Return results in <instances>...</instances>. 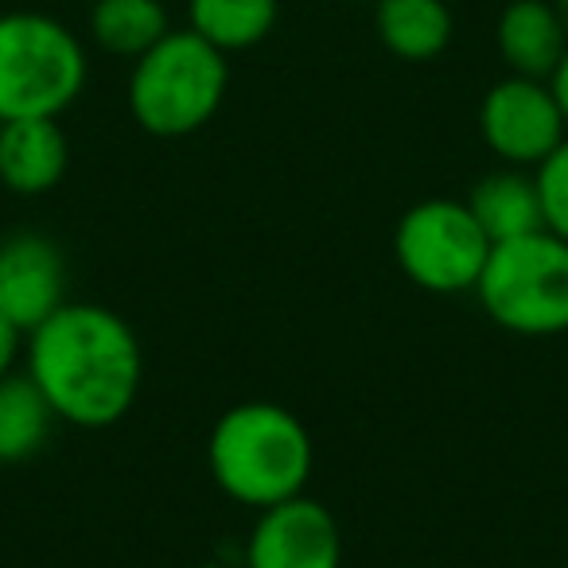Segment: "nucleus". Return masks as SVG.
<instances>
[{
	"mask_svg": "<svg viewBox=\"0 0 568 568\" xmlns=\"http://www.w3.org/2000/svg\"><path fill=\"white\" fill-rule=\"evenodd\" d=\"M24 363L55 417L79 428L118 425L141 394V343L133 327L102 304L67 301L28 332Z\"/></svg>",
	"mask_w": 568,
	"mask_h": 568,
	"instance_id": "nucleus-1",
	"label": "nucleus"
},
{
	"mask_svg": "<svg viewBox=\"0 0 568 568\" xmlns=\"http://www.w3.org/2000/svg\"><path fill=\"white\" fill-rule=\"evenodd\" d=\"M206 467L226 498L250 510H268L304 495L316 467V444L293 409L276 402H242L214 420Z\"/></svg>",
	"mask_w": 568,
	"mask_h": 568,
	"instance_id": "nucleus-2",
	"label": "nucleus"
},
{
	"mask_svg": "<svg viewBox=\"0 0 568 568\" xmlns=\"http://www.w3.org/2000/svg\"><path fill=\"white\" fill-rule=\"evenodd\" d=\"M226 87V55L191 28H172L156 48L133 59L129 113L144 133L175 141V136L199 133L222 110Z\"/></svg>",
	"mask_w": 568,
	"mask_h": 568,
	"instance_id": "nucleus-3",
	"label": "nucleus"
},
{
	"mask_svg": "<svg viewBox=\"0 0 568 568\" xmlns=\"http://www.w3.org/2000/svg\"><path fill=\"white\" fill-rule=\"evenodd\" d=\"M82 40L48 12H0V121L63 118L87 90Z\"/></svg>",
	"mask_w": 568,
	"mask_h": 568,
	"instance_id": "nucleus-4",
	"label": "nucleus"
},
{
	"mask_svg": "<svg viewBox=\"0 0 568 568\" xmlns=\"http://www.w3.org/2000/svg\"><path fill=\"white\" fill-rule=\"evenodd\" d=\"M479 304L503 332L545 339L568 332V242L534 230L514 242L490 245L475 284Z\"/></svg>",
	"mask_w": 568,
	"mask_h": 568,
	"instance_id": "nucleus-5",
	"label": "nucleus"
},
{
	"mask_svg": "<svg viewBox=\"0 0 568 568\" xmlns=\"http://www.w3.org/2000/svg\"><path fill=\"white\" fill-rule=\"evenodd\" d=\"M394 257L417 288L456 296L479 284L490 257V237L464 199H425L397 222Z\"/></svg>",
	"mask_w": 568,
	"mask_h": 568,
	"instance_id": "nucleus-6",
	"label": "nucleus"
},
{
	"mask_svg": "<svg viewBox=\"0 0 568 568\" xmlns=\"http://www.w3.org/2000/svg\"><path fill=\"white\" fill-rule=\"evenodd\" d=\"M479 133L498 160L514 168H537L568 136V125L549 82L506 74L483 94Z\"/></svg>",
	"mask_w": 568,
	"mask_h": 568,
	"instance_id": "nucleus-7",
	"label": "nucleus"
},
{
	"mask_svg": "<svg viewBox=\"0 0 568 568\" xmlns=\"http://www.w3.org/2000/svg\"><path fill=\"white\" fill-rule=\"evenodd\" d=\"M343 534L335 514L316 498H288L253 521L245 537V568H339Z\"/></svg>",
	"mask_w": 568,
	"mask_h": 568,
	"instance_id": "nucleus-8",
	"label": "nucleus"
},
{
	"mask_svg": "<svg viewBox=\"0 0 568 568\" xmlns=\"http://www.w3.org/2000/svg\"><path fill=\"white\" fill-rule=\"evenodd\" d=\"M67 304V257L43 234H12L0 242V316L20 332H36Z\"/></svg>",
	"mask_w": 568,
	"mask_h": 568,
	"instance_id": "nucleus-9",
	"label": "nucleus"
},
{
	"mask_svg": "<svg viewBox=\"0 0 568 568\" xmlns=\"http://www.w3.org/2000/svg\"><path fill=\"white\" fill-rule=\"evenodd\" d=\"M71 168V141L59 118H17L0 125V183L17 195L59 187Z\"/></svg>",
	"mask_w": 568,
	"mask_h": 568,
	"instance_id": "nucleus-10",
	"label": "nucleus"
},
{
	"mask_svg": "<svg viewBox=\"0 0 568 568\" xmlns=\"http://www.w3.org/2000/svg\"><path fill=\"white\" fill-rule=\"evenodd\" d=\"M495 43L510 74L549 82V74L557 71V63L568 51V32L552 9V0H510L498 12Z\"/></svg>",
	"mask_w": 568,
	"mask_h": 568,
	"instance_id": "nucleus-11",
	"label": "nucleus"
},
{
	"mask_svg": "<svg viewBox=\"0 0 568 568\" xmlns=\"http://www.w3.org/2000/svg\"><path fill=\"white\" fill-rule=\"evenodd\" d=\"M374 32L405 63H433L448 51L456 20L444 0H374Z\"/></svg>",
	"mask_w": 568,
	"mask_h": 568,
	"instance_id": "nucleus-12",
	"label": "nucleus"
},
{
	"mask_svg": "<svg viewBox=\"0 0 568 568\" xmlns=\"http://www.w3.org/2000/svg\"><path fill=\"white\" fill-rule=\"evenodd\" d=\"M464 203L471 206L475 222H479L483 234L490 237V245L514 242V237L545 230L537 183H534V175L518 172V168H498V172L483 175Z\"/></svg>",
	"mask_w": 568,
	"mask_h": 568,
	"instance_id": "nucleus-13",
	"label": "nucleus"
},
{
	"mask_svg": "<svg viewBox=\"0 0 568 568\" xmlns=\"http://www.w3.org/2000/svg\"><path fill=\"white\" fill-rule=\"evenodd\" d=\"M281 17V0H187V28L222 55L265 43Z\"/></svg>",
	"mask_w": 568,
	"mask_h": 568,
	"instance_id": "nucleus-14",
	"label": "nucleus"
},
{
	"mask_svg": "<svg viewBox=\"0 0 568 568\" xmlns=\"http://www.w3.org/2000/svg\"><path fill=\"white\" fill-rule=\"evenodd\" d=\"M55 409L32 382V374H4L0 378V464H24L48 444Z\"/></svg>",
	"mask_w": 568,
	"mask_h": 568,
	"instance_id": "nucleus-15",
	"label": "nucleus"
},
{
	"mask_svg": "<svg viewBox=\"0 0 568 568\" xmlns=\"http://www.w3.org/2000/svg\"><path fill=\"white\" fill-rule=\"evenodd\" d=\"M87 28L90 40L113 59H141L172 32L160 0H94Z\"/></svg>",
	"mask_w": 568,
	"mask_h": 568,
	"instance_id": "nucleus-16",
	"label": "nucleus"
},
{
	"mask_svg": "<svg viewBox=\"0 0 568 568\" xmlns=\"http://www.w3.org/2000/svg\"><path fill=\"white\" fill-rule=\"evenodd\" d=\"M537 195H541L545 230L568 242V136L534 168Z\"/></svg>",
	"mask_w": 568,
	"mask_h": 568,
	"instance_id": "nucleus-17",
	"label": "nucleus"
},
{
	"mask_svg": "<svg viewBox=\"0 0 568 568\" xmlns=\"http://www.w3.org/2000/svg\"><path fill=\"white\" fill-rule=\"evenodd\" d=\"M24 343H28V335L20 332L17 324H9V320L0 316V378L17 371L20 355H24Z\"/></svg>",
	"mask_w": 568,
	"mask_h": 568,
	"instance_id": "nucleus-18",
	"label": "nucleus"
},
{
	"mask_svg": "<svg viewBox=\"0 0 568 568\" xmlns=\"http://www.w3.org/2000/svg\"><path fill=\"white\" fill-rule=\"evenodd\" d=\"M549 90H552V98H557L560 113H565V125H568V51L557 63V71L549 74Z\"/></svg>",
	"mask_w": 568,
	"mask_h": 568,
	"instance_id": "nucleus-19",
	"label": "nucleus"
},
{
	"mask_svg": "<svg viewBox=\"0 0 568 568\" xmlns=\"http://www.w3.org/2000/svg\"><path fill=\"white\" fill-rule=\"evenodd\" d=\"M552 9H557L560 24H565V32H568V0H552Z\"/></svg>",
	"mask_w": 568,
	"mask_h": 568,
	"instance_id": "nucleus-20",
	"label": "nucleus"
},
{
	"mask_svg": "<svg viewBox=\"0 0 568 568\" xmlns=\"http://www.w3.org/2000/svg\"><path fill=\"white\" fill-rule=\"evenodd\" d=\"M351 4H374V0H351Z\"/></svg>",
	"mask_w": 568,
	"mask_h": 568,
	"instance_id": "nucleus-21",
	"label": "nucleus"
},
{
	"mask_svg": "<svg viewBox=\"0 0 568 568\" xmlns=\"http://www.w3.org/2000/svg\"><path fill=\"white\" fill-rule=\"evenodd\" d=\"M199 568H219V565H199Z\"/></svg>",
	"mask_w": 568,
	"mask_h": 568,
	"instance_id": "nucleus-22",
	"label": "nucleus"
},
{
	"mask_svg": "<svg viewBox=\"0 0 568 568\" xmlns=\"http://www.w3.org/2000/svg\"><path fill=\"white\" fill-rule=\"evenodd\" d=\"M0 125H4V121H0Z\"/></svg>",
	"mask_w": 568,
	"mask_h": 568,
	"instance_id": "nucleus-23",
	"label": "nucleus"
}]
</instances>
